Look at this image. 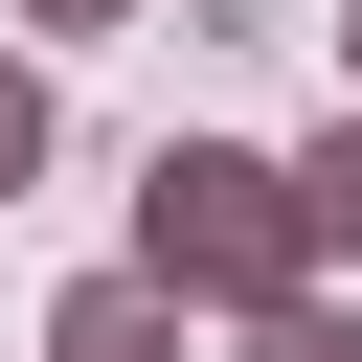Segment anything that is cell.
<instances>
[{
    "instance_id": "obj_7",
    "label": "cell",
    "mask_w": 362,
    "mask_h": 362,
    "mask_svg": "<svg viewBox=\"0 0 362 362\" xmlns=\"http://www.w3.org/2000/svg\"><path fill=\"white\" fill-rule=\"evenodd\" d=\"M339 45H362V0H339Z\"/></svg>"
},
{
    "instance_id": "obj_3",
    "label": "cell",
    "mask_w": 362,
    "mask_h": 362,
    "mask_svg": "<svg viewBox=\"0 0 362 362\" xmlns=\"http://www.w3.org/2000/svg\"><path fill=\"white\" fill-rule=\"evenodd\" d=\"M294 226H317V249H362V113H339V136L294 158Z\"/></svg>"
},
{
    "instance_id": "obj_4",
    "label": "cell",
    "mask_w": 362,
    "mask_h": 362,
    "mask_svg": "<svg viewBox=\"0 0 362 362\" xmlns=\"http://www.w3.org/2000/svg\"><path fill=\"white\" fill-rule=\"evenodd\" d=\"M249 362H362V317H317V294H272V317H249Z\"/></svg>"
},
{
    "instance_id": "obj_1",
    "label": "cell",
    "mask_w": 362,
    "mask_h": 362,
    "mask_svg": "<svg viewBox=\"0 0 362 362\" xmlns=\"http://www.w3.org/2000/svg\"><path fill=\"white\" fill-rule=\"evenodd\" d=\"M136 272H158V294H226V317H272V294L317 272V226H294V158L158 136V158H136Z\"/></svg>"
},
{
    "instance_id": "obj_5",
    "label": "cell",
    "mask_w": 362,
    "mask_h": 362,
    "mask_svg": "<svg viewBox=\"0 0 362 362\" xmlns=\"http://www.w3.org/2000/svg\"><path fill=\"white\" fill-rule=\"evenodd\" d=\"M45 181V68H0V204Z\"/></svg>"
},
{
    "instance_id": "obj_2",
    "label": "cell",
    "mask_w": 362,
    "mask_h": 362,
    "mask_svg": "<svg viewBox=\"0 0 362 362\" xmlns=\"http://www.w3.org/2000/svg\"><path fill=\"white\" fill-rule=\"evenodd\" d=\"M45 362H181V294H158V272H90V294L45 317Z\"/></svg>"
},
{
    "instance_id": "obj_6",
    "label": "cell",
    "mask_w": 362,
    "mask_h": 362,
    "mask_svg": "<svg viewBox=\"0 0 362 362\" xmlns=\"http://www.w3.org/2000/svg\"><path fill=\"white\" fill-rule=\"evenodd\" d=\"M23 23H45V45H113V23H136V0H23Z\"/></svg>"
}]
</instances>
